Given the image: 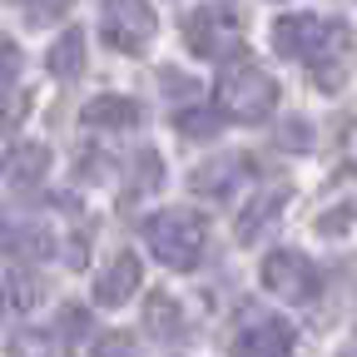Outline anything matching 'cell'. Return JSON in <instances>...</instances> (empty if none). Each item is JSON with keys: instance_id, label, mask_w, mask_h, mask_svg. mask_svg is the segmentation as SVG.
<instances>
[{"instance_id": "7c38bea8", "label": "cell", "mask_w": 357, "mask_h": 357, "mask_svg": "<svg viewBox=\"0 0 357 357\" xmlns=\"http://www.w3.org/2000/svg\"><path fill=\"white\" fill-rule=\"evenodd\" d=\"M139 278H144V268H139V253H129V248H119L105 268H100V278H95V303H105V307H119V303H129L134 293H139Z\"/></svg>"}, {"instance_id": "e0dca14e", "label": "cell", "mask_w": 357, "mask_h": 357, "mask_svg": "<svg viewBox=\"0 0 357 357\" xmlns=\"http://www.w3.org/2000/svg\"><path fill=\"white\" fill-rule=\"evenodd\" d=\"M144 328H149L154 337H178V333H184L178 303H174V298H164V293H154V298H149V307H144Z\"/></svg>"}, {"instance_id": "8992f818", "label": "cell", "mask_w": 357, "mask_h": 357, "mask_svg": "<svg viewBox=\"0 0 357 357\" xmlns=\"http://www.w3.org/2000/svg\"><path fill=\"white\" fill-rule=\"evenodd\" d=\"M352 55H357V40H352L347 20H328V35H323V45H318V55L307 60V75H312V84H318L323 95H337V89L347 84Z\"/></svg>"}, {"instance_id": "2e32d148", "label": "cell", "mask_w": 357, "mask_h": 357, "mask_svg": "<svg viewBox=\"0 0 357 357\" xmlns=\"http://www.w3.org/2000/svg\"><path fill=\"white\" fill-rule=\"evenodd\" d=\"M159 184H164V159L154 149H139V154H134V174H129V184H124V199H144Z\"/></svg>"}, {"instance_id": "ba28073f", "label": "cell", "mask_w": 357, "mask_h": 357, "mask_svg": "<svg viewBox=\"0 0 357 357\" xmlns=\"http://www.w3.org/2000/svg\"><path fill=\"white\" fill-rule=\"evenodd\" d=\"M248 178H253V159L248 154H218V159H208V164H199L189 174V189L204 194V199H234Z\"/></svg>"}, {"instance_id": "4fadbf2b", "label": "cell", "mask_w": 357, "mask_h": 357, "mask_svg": "<svg viewBox=\"0 0 357 357\" xmlns=\"http://www.w3.org/2000/svg\"><path fill=\"white\" fill-rule=\"evenodd\" d=\"M0 248H6L10 258H25V263H40L55 253V238L40 229L35 218H0Z\"/></svg>"}, {"instance_id": "7a4b0ae2", "label": "cell", "mask_w": 357, "mask_h": 357, "mask_svg": "<svg viewBox=\"0 0 357 357\" xmlns=\"http://www.w3.org/2000/svg\"><path fill=\"white\" fill-rule=\"evenodd\" d=\"M278 109V79L258 70V65H229L213 84V114L229 124H263L268 114Z\"/></svg>"}, {"instance_id": "9a60e30c", "label": "cell", "mask_w": 357, "mask_h": 357, "mask_svg": "<svg viewBox=\"0 0 357 357\" xmlns=\"http://www.w3.org/2000/svg\"><path fill=\"white\" fill-rule=\"evenodd\" d=\"M45 70L55 79H75L84 70V35L79 30H60V40L50 45V55H45Z\"/></svg>"}, {"instance_id": "52a82bcc", "label": "cell", "mask_w": 357, "mask_h": 357, "mask_svg": "<svg viewBox=\"0 0 357 357\" xmlns=\"http://www.w3.org/2000/svg\"><path fill=\"white\" fill-rule=\"evenodd\" d=\"M293 323L278 312H248L243 328L234 333V357H293Z\"/></svg>"}, {"instance_id": "6da1fadb", "label": "cell", "mask_w": 357, "mask_h": 357, "mask_svg": "<svg viewBox=\"0 0 357 357\" xmlns=\"http://www.w3.org/2000/svg\"><path fill=\"white\" fill-rule=\"evenodd\" d=\"M139 238H144V248L164 268H174V273H194L204 248H208V223L194 208H159V213H149L139 223Z\"/></svg>"}, {"instance_id": "277c9868", "label": "cell", "mask_w": 357, "mask_h": 357, "mask_svg": "<svg viewBox=\"0 0 357 357\" xmlns=\"http://www.w3.org/2000/svg\"><path fill=\"white\" fill-rule=\"evenodd\" d=\"M100 35L119 55H144L159 35V15L149 0H100Z\"/></svg>"}, {"instance_id": "9c48e42d", "label": "cell", "mask_w": 357, "mask_h": 357, "mask_svg": "<svg viewBox=\"0 0 357 357\" xmlns=\"http://www.w3.org/2000/svg\"><path fill=\"white\" fill-rule=\"evenodd\" d=\"M323 35H328V20L323 15H283V20H273V50L283 55V60H312L318 55V45H323Z\"/></svg>"}, {"instance_id": "5b68a950", "label": "cell", "mask_w": 357, "mask_h": 357, "mask_svg": "<svg viewBox=\"0 0 357 357\" xmlns=\"http://www.w3.org/2000/svg\"><path fill=\"white\" fill-rule=\"evenodd\" d=\"M258 278H263V288L273 293L278 303H312L318 298V288H323V273H318V263H312L307 253H298V248H273L263 258V268H258Z\"/></svg>"}, {"instance_id": "603a6c76", "label": "cell", "mask_w": 357, "mask_h": 357, "mask_svg": "<svg viewBox=\"0 0 357 357\" xmlns=\"http://www.w3.org/2000/svg\"><path fill=\"white\" fill-rule=\"evenodd\" d=\"M95 357H134V347H129L124 333H100L95 337Z\"/></svg>"}, {"instance_id": "d6986e66", "label": "cell", "mask_w": 357, "mask_h": 357, "mask_svg": "<svg viewBox=\"0 0 357 357\" xmlns=\"http://www.w3.org/2000/svg\"><path fill=\"white\" fill-rule=\"evenodd\" d=\"M223 129V119L204 105H189V109H178V134L184 139H213V134Z\"/></svg>"}, {"instance_id": "cb8c5ba5", "label": "cell", "mask_w": 357, "mask_h": 357, "mask_svg": "<svg viewBox=\"0 0 357 357\" xmlns=\"http://www.w3.org/2000/svg\"><path fill=\"white\" fill-rule=\"evenodd\" d=\"M337 357H357V328H352V337H347V342L337 347Z\"/></svg>"}, {"instance_id": "ac0fdd59", "label": "cell", "mask_w": 357, "mask_h": 357, "mask_svg": "<svg viewBox=\"0 0 357 357\" xmlns=\"http://www.w3.org/2000/svg\"><path fill=\"white\" fill-rule=\"evenodd\" d=\"M6 357H55V337L40 328H20V333H10Z\"/></svg>"}, {"instance_id": "44dd1931", "label": "cell", "mask_w": 357, "mask_h": 357, "mask_svg": "<svg viewBox=\"0 0 357 357\" xmlns=\"http://www.w3.org/2000/svg\"><path fill=\"white\" fill-rule=\"evenodd\" d=\"M84 333H89V307L65 303V312H60V337H65V342H79Z\"/></svg>"}, {"instance_id": "d4e9b609", "label": "cell", "mask_w": 357, "mask_h": 357, "mask_svg": "<svg viewBox=\"0 0 357 357\" xmlns=\"http://www.w3.org/2000/svg\"><path fill=\"white\" fill-rule=\"evenodd\" d=\"M6 307H10V298H6V288H0V312H6Z\"/></svg>"}, {"instance_id": "3957f363", "label": "cell", "mask_w": 357, "mask_h": 357, "mask_svg": "<svg viewBox=\"0 0 357 357\" xmlns=\"http://www.w3.org/2000/svg\"><path fill=\"white\" fill-rule=\"evenodd\" d=\"M184 45L199 60H223V65H238L243 55V25L234 10L223 6H199L184 15Z\"/></svg>"}, {"instance_id": "8fae6325", "label": "cell", "mask_w": 357, "mask_h": 357, "mask_svg": "<svg viewBox=\"0 0 357 357\" xmlns=\"http://www.w3.org/2000/svg\"><path fill=\"white\" fill-rule=\"evenodd\" d=\"M45 174H50V149H45V144L15 139V144L0 149V184H10V189H35Z\"/></svg>"}, {"instance_id": "30bf717a", "label": "cell", "mask_w": 357, "mask_h": 357, "mask_svg": "<svg viewBox=\"0 0 357 357\" xmlns=\"http://www.w3.org/2000/svg\"><path fill=\"white\" fill-rule=\"evenodd\" d=\"M288 199H293V189H288V184H268V189H253V194H248V204L238 208V223H234L238 243H253V238H263L268 229H273V218L288 208Z\"/></svg>"}, {"instance_id": "7402d4cb", "label": "cell", "mask_w": 357, "mask_h": 357, "mask_svg": "<svg viewBox=\"0 0 357 357\" xmlns=\"http://www.w3.org/2000/svg\"><path fill=\"white\" fill-rule=\"evenodd\" d=\"M352 218H357V204H337V208H328V213L318 218V234H328V238H333V234H347Z\"/></svg>"}, {"instance_id": "5bb4252c", "label": "cell", "mask_w": 357, "mask_h": 357, "mask_svg": "<svg viewBox=\"0 0 357 357\" xmlns=\"http://www.w3.org/2000/svg\"><path fill=\"white\" fill-rule=\"evenodd\" d=\"M84 124H95V129H139L144 105L129 100V95H95L84 105Z\"/></svg>"}, {"instance_id": "484cf974", "label": "cell", "mask_w": 357, "mask_h": 357, "mask_svg": "<svg viewBox=\"0 0 357 357\" xmlns=\"http://www.w3.org/2000/svg\"><path fill=\"white\" fill-rule=\"evenodd\" d=\"M352 159H357V144H352Z\"/></svg>"}, {"instance_id": "ffe728a7", "label": "cell", "mask_w": 357, "mask_h": 357, "mask_svg": "<svg viewBox=\"0 0 357 357\" xmlns=\"http://www.w3.org/2000/svg\"><path fill=\"white\" fill-rule=\"evenodd\" d=\"M15 79H20V50L10 40H0V100L15 95Z\"/></svg>"}]
</instances>
